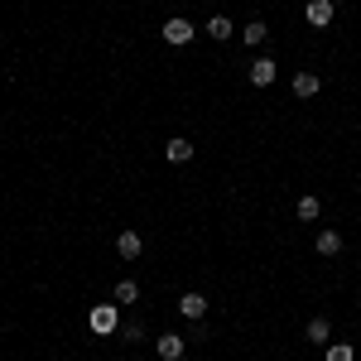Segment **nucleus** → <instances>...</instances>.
<instances>
[{
	"label": "nucleus",
	"mask_w": 361,
	"mask_h": 361,
	"mask_svg": "<svg viewBox=\"0 0 361 361\" xmlns=\"http://www.w3.org/2000/svg\"><path fill=\"white\" fill-rule=\"evenodd\" d=\"M333 15H337L333 0H308V5H304V20L313 29H328V25H333Z\"/></svg>",
	"instance_id": "f257e3e1"
},
{
	"label": "nucleus",
	"mask_w": 361,
	"mask_h": 361,
	"mask_svg": "<svg viewBox=\"0 0 361 361\" xmlns=\"http://www.w3.org/2000/svg\"><path fill=\"white\" fill-rule=\"evenodd\" d=\"M275 78H279V63L270 54H260L255 63H250V87H270Z\"/></svg>",
	"instance_id": "f03ea898"
},
{
	"label": "nucleus",
	"mask_w": 361,
	"mask_h": 361,
	"mask_svg": "<svg viewBox=\"0 0 361 361\" xmlns=\"http://www.w3.org/2000/svg\"><path fill=\"white\" fill-rule=\"evenodd\" d=\"M154 352H159V361H183L188 342H183L178 333H164V337H154Z\"/></svg>",
	"instance_id": "7ed1b4c3"
},
{
	"label": "nucleus",
	"mask_w": 361,
	"mask_h": 361,
	"mask_svg": "<svg viewBox=\"0 0 361 361\" xmlns=\"http://www.w3.org/2000/svg\"><path fill=\"white\" fill-rule=\"evenodd\" d=\"M116 308H121V304H97V308H92V333H116V328H121Z\"/></svg>",
	"instance_id": "20e7f679"
},
{
	"label": "nucleus",
	"mask_w": 361,
	"mask_h": 361,
	"mask_svg": "<svg viewBox=\"0 0 361 361\" xmlns=\"http://www.w3.org/2000/svg\"><path fill=\"white\" fill-rule=\"evenodd\" d=\"M178 313H183L188 323H202V318H207V299H202L197 289H188V294L178 299Z\"/></svg>",
	"instance_id": "39448f33"
},
{
	"label": "nucleus",
	"mask_w": 361,
	"mask_h": 361,
	"mask_svg": "<svg viewBox=\"0 0 361 361\" xmlns=\"http://www.w3.org/2000/svg\"><path fill=\"white\" fill-rule=\"evenodd\" d=\"M313 250H318L323 260H333V255H342V231H333V226H323V231H318V241H313Z\"/></svg>",
	"instance_id": "423d86ee"
},
{
	"label": "nucleus",
	"mask_w": 361,
	"mask_h": 361,
	"mask_svg": "<svg viewBox=\"0 0 361 361\" xmlns=\"http://www.w3.org/2000/svg\"><path fill=\"white\" fill-rule=\"evenodd\" d=\"M197 29L183 20V15H173V20H164V44H188Z\"/></svg>",
	"instance_id": "0eeeda50"
},
{
	"label": "nucleus",
	"mask_w": 361,
	"mask_h": 361,
	"mask_svg": "<svg viewBox=\"0 0 361 361\" xmlns=\"http://www.w3.org/2000/svg\"><path fill=\"white\" fill-rule=\"evenodd\" d=\"M304 337L313 342V347H328V342H333V328H328V318H308Z\"/></svg>",
	"instance_id": "6e6552de"
},
{
	"label": "nucleus",
	"mask_w": 361,
	"mask_h": 361,
	"mask_svg": "<svg viewBox=\"0 0 361 361\" xmlns=\"http://www.w3.org/2000/svg\"><path fill=\"white\" fill-rule=\"evenodd\" d=\"M318 92H323L318 73H294V97H318Z\"/></svg>",
	"instance_id": "1a4fd4ad"
},
{
	"label": "nucleus",
	"mask_w": 361,
	"mask_h": 361,
	"mask_svg": "<svg viewBox=\"0 0 361 361\" xmlns=\"http://www.w3.org/2000/svg\"><path fill=\"white\" fill-rule=\"evenodd\" d=\"M116 250H121L126 260H135L140 250H145V236H140V231H121V236H116Z\"/></svg>",
	"instance_id": "9d476101"
},
{
	"label": "nucleus",
	"mask_w": 361,
	"mask_h": 361,
	"mask_svg": "<svg viewBox=\"0 0 361 361\" xmlns=\"http://www.w3.org/2000/svg\"><path fill=\"white\" fill-rule=\"evenodd\" d=\"M135 299H140V284H135V279H121V284L111 289V304H121V308H130Z\"/></svg>",
	"instance_id": "9b49d317"
},
{
	"label": "nucleus",
	"mask_w": 361,
	"mask_h": 361,
	"mask_svg": "<svg viewBox=\"0 0 361 361\" xmlns=\"http://www.w3.org/2000/svg\"><path fill=\"white\" fill-rule=\"evenodd\" d=\"M164 154H169V164H188V159H193V145H188V140H169Z\"/></svg>",
	"instance_id": "f8f14e48"
},
{
	"label": "nucleus",
	"mask_w": 361,
	"mask_h": 361,
	"mask_svg": "<svg viewBox=\"0 0 361 361\" xmlns=\"http://www.w3.org/2000/svg\"><path fill=\"white\" fill-rule=\"evenodd\" d=\"M294 212H299V222H318V217H323V202L308 193V197H299V207H294Z\"/></svg>",
	"instance_id": "ddd939ff"
},
{
	"label": "nucleus",
	"mask_w": 361,
	"mask_h": 361,
	"mask_svg": "<svg viewBox=\"0 0 361 361\" xmlns=\"http://www.w3.org/2000/svg\"><path fill=\"white\" fill-rule=\"evenodd\" d=\"M207 34H212V39L222 44V39H231V34H236V25H231L226 15H212V20H207Z\"/></svg>",
	"instance_id": "4468645a"
},
{
	"label": "nucleus",
	"mask_w": 361,
	"mask_h": 361,
	"mask_svg": "<svg viewBox=\"0 0 361 361\" xmlns=\"http://www.w3.org/2000/svg\"><path fill=\"white\" fill-rule=\"evenodd\" d=\"M323 361H357V352H352L347 342H328V347H323Z\"/></svg>",
	"instance_id": "2eb2a0df"
},
{
	"label": "nucleus",
	"mask_w": 361,
	"mask_h": 361,
	"mask_svg": "<svg viewBox=\"0 0 361 361\" xmlns=\"http://www.w3.org/2000/svg\"><path fill=\"white\" fill-rule=\"evenodd\" d=\"M241 34H246V44H265V34H270V25H265V20H250V25L241 29Z\"/></svg>",
	"instance_id": "dca6fc26"
},
{
	"label": "nucleus",
	"mask_w": 361,
	"mask_h": 361,
	"mask_svg": "<svg viewBox=\"0 0 361 361\" xmlns=\"http://www.w3.org/2000/svg\"><path fill=\"white\" fill-rule=\"evenodd\" d=\"M121 333L130 337V342H140V337H145V323H126V328H121Z\"/></svg>",
	"instance_id": "f3484780"
}]
</instances>
